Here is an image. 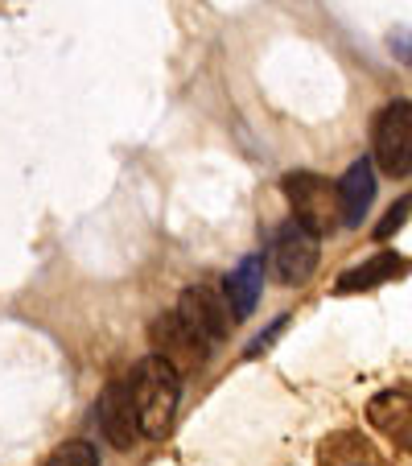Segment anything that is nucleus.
<instances>
[{
	"instance_id": "4",
	"label": "nucleus",
	"mask_w": 412,
	"mask_h": 466,
	"mask_svg": "<svg viewBox=\"0 0 412 466\" xmlns=\"http://www.w3.org/2000/svg\"><path fill=\"white\" fill-rule=\"evenodd\" d=\"M317 260H322V239L309 228H301V223L293 219L276 231L268 264H272V277L281 285H306L309 277L317 273Z\"/></svg>"
},
{
	"instance_id": "3",
	"label": "nucleus",
	"mask_w": 412,
	"mask_h": 466,
	"mask_svg": "<svg viewBox=\"0 0 412 466\" xmlns=\"http://www.w3.org/2000/svg\"><path fill=\"white\" fill-rule=\"evenodd\" d=\"M371 149H376L371 166H379L392 177H408V169H412V104L408 99H396V104H387L376 116Z\"/></svg>"
},
{
	"instance_id": "13",
	"label": "nucleus",
	"mask_w": 412,
	"mask_h": 466,
	"mask_svg": "<svg viewBox=\"0 0 412 466\" xmlns=\"http://www.w3.org/2000/svg\"><path fill=\"white\" fill-rule=\"evenodd\" d=\"M404 219H408V198H400V203H396L392 211L384 215V223H379V228H376V239L396 236V228H404Z\"/></svg>"
},
{
	"instance_id": "12",
	"label": "nucleus",
	"mask_w": 412,
	"mask_h": 466,
	"mask_svg": "<svg viewBox=\"0 0 412 466\" xmlns=\"http://www.w3.org/2000/svg\"><path fill=\"white\" fill-rule=\"evenodd\" d=\"M50 466H99V458L91 441H66L50 454Z\"/></svg>"
},
{
	"instance_id": "1",
	"label": "nucleus",
	"mask_w": 412,
	"mask_h": 466,
	"mask_svg": "<svg viewBox=\"0 0 412 466\" xmlns=\"http://www.w3.org/2000/svg\"><path fill=\"white\" fill-rule=\"evenodd\" d=\"M128 396H132V413H136V430L145 438H166L177 417V400H182V376L161 355H149L132 371Z\"/></svg>"
},
{
	"instance_id": "5",
	"label": "nucleus",
	"mask_w": 412,
	"mask_h": 466,
	"mask_svg": "<svg viewBox=\"0 0 412 466\" xmlns=\"http://www.w3.org/2000/svg\"><path fill=\"white\" fill-rule=\"evenodd\" d=\"M177 318H182L186 326H190L198 339H206V343H219V339H227L231 330V306L227 298H223L219 289H211V285H190V289L177 298Z\"/></svg>"
},
{
	"instance_id": "2",
	"label": "nucleus",
	"mask_w": 412,
	"mask_h": 466,
	"mask_svg": "<svg viewBox=\"0 0 412 466\" xmlns=\"http://www.w3.org/2000/svg\"><path fill=\"white\" fill-rule=\"evenodd\" d=\"M285 198L293 207V219L301 228H309L314 236H326L342 223V211H338V190L326 182L322 174H289L285 177Z\"/></svg>"
},
{
	"instance_id": "9",
	"label": "nucleus",
	"mask_w": 412,
	"mask_h": 466,
	"mask_svg": "<svg viewBox=\"0 0 412 466\" xmlns=\"http://www.w3.org/2000/svg\"><path fill=\"white\" fill-rule=\"evenodd\" d=\"M260 285H264L260 256H247V260H239L236 273H231L227 285H223V298H227L231 318H236V322H244V318L256 309V301H260Z\"/></svg>"
},
{
	"instance_id": "8",
	"label": "nucleus",
	"mask_w": 412,
	"mask_h": 466,
	"mask_svg": "<svg viewBox=\"0 0 412 466\" xmlns=\"http://www.w3.org/2000/svg\"><path fill=\"white\" fill-rule=\"evenodd\" d=\"M334 190H338L342 223H347V228H359L363 215L371 211V198H376V169H371V161L359 157L347 174H342V182L334 186Z\"/></svg>"
},
{
	"instance_id": "7",
	"label": "nucleus",
	"mask_w": 412,
	"mask_h": 466,
	"mask_svg": "<svg viewBox=\"0 0 412 466\" xmlns=\"http://www.w3.org/2000/svg\"><path fill=\"white\" fill-rule=\"evenodd\" d=\"M95 421L116 450L136 446L141 430H136V413H132V396H128V384H124V380H112V384L104 388V396H99V405H95Z\"/></svg>"
},
{
	"instance_id": "10",
	"label": "nucleus",
	"mask_w": 412,
	"mask_h": 466,
	"mask_svg": "<svg viewBox=\"0 0 412 466\" xmlns=\"http://www.w3.org/2000/svg\"><path fill=\"white\" fill-rule=\"evenodd\" d=\"M392 277H404V256L384 252V256H376V260H367V264H359V268H351V273H342V277H338V293L376 289V285L392 281Z\"/></svg>"
},
{
	"instance_id": "6",
	"label": "nucleus",
	"mask_w": 412,
	"mask_h": 466,
	"mask_svg": "<svg viewBox=\"0 0 412 466\" xmlns=\"http://www.w3.org/2000/svg\"><path fill=\"white\" fill-rule=\"evenodd\" d=\"M153 347H157L153 355H161V360H166L177 376L198 371L202 363H206V351H211V343L194 335V330L177 314H166V318H157V322H153Z\"/></svg>"
},
{
	"instance_id": "11",
	"label": "nucleus",
	"mask_w": 412,
	"mask_h": 466,
	"mask_svg": "<svg viewBox=\"0 0 412 466\" xmlns=\"http://www.w3.org/2000/svg\"><path fill=\"white\" fill-rule=\"evenodd\" d=\"M371 425L387 433V438H400V446L408 441V396L404 392H384L371 400Z\"/></svg>"
}]
</instances>
